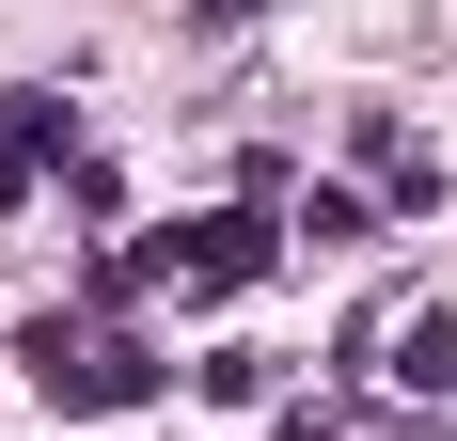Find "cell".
<instances>
[{
    "instance_id": "3",
    "label": "cell",
    "mask_w": 457,
    "mask_h": 441,
    "mask_svg": "<svg viewBox=\"0 0 457 441\" xmlns=\"http://www.w3.org/2000/svg\"><path fill=\"white\" fill-rule=\"evenodd\" d=\"M395 379H411V395H442V379H457V315H411V362H395Z\"/></svg>"
},
{
    "instance_id": "1",
    "label": "cell",
    "mask_w": 457,
    "mask_h": 441,
    "mask_svg": "<svg viewBox=\"0 0 457 441\" xmlns=\"http://www.w3.org/2000/svg\"><path fill=\"white\" fill-rule=\"evenodd\" d=\"M158 268H189V284H253V268H269V220H189V237H158Z\"/></svg>"
},
{
    "instance_id": "2",
    "label": "cell",
    "mask_w": 457,
    "mask_h": 441,
    "mask_svg": "<svg viewBox=\"0 0 457 441\" xmlns=\"http://www.w3.org/2000/svg\"><path fill=\"white\" fill-rule=\"evenodd\" d=\"M47 142H63V111H47V95H0V205L32 189V158H47Z\"/></svg>"
}]
</instances>
